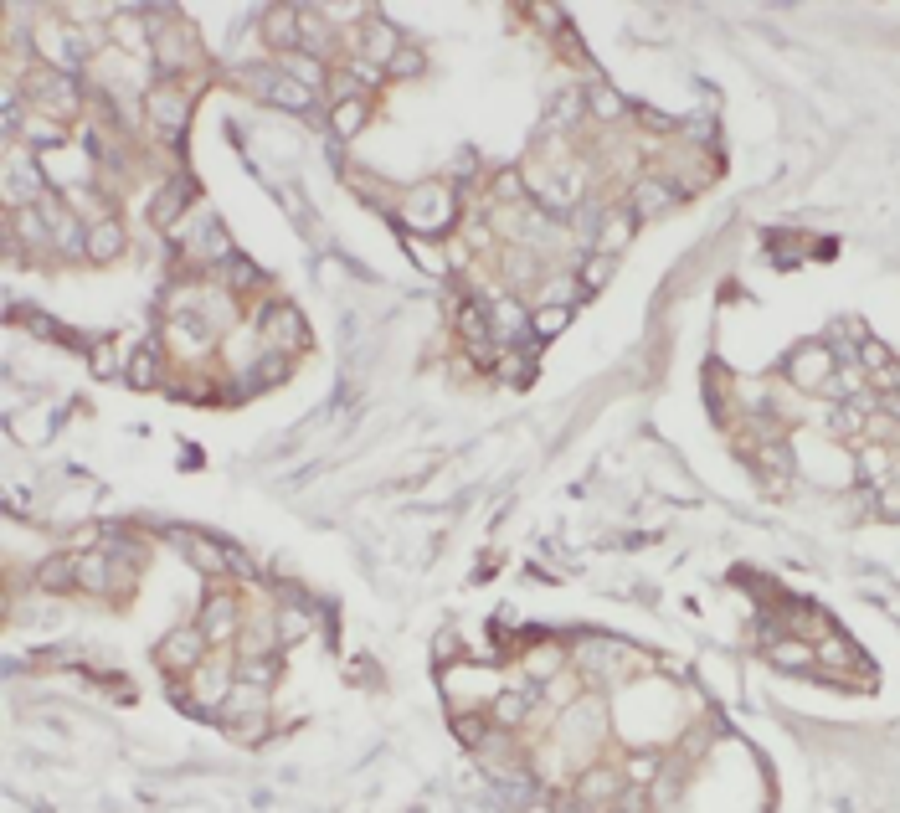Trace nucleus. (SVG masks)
<instances>
[{
	"label": "nucleus",
	"mask_w": 900,
	"mask_h": 813,
	"mask_svg": "<svg viewBox=\"0 0 900 813\" xmlns=\"http://www.w3.org/2000/svg\"><path fill=\"white\" fill-rule=\"evenodd\" d=\"M396 52H402V37L386 26V21H371V37H366V67H391Z\"/></svg>",
	"instance_id": "obj_14"
},
{
	"label": "nucleus",
	"mask_w": 900,
	"mask_h": 813,
	"mask_svg": "<svg viewBox=\"0 0 900 813\" xmlns=\"http://www.w3.org/2000/svg\"><path fill=\"white\" fill-rule=\"evenodd\" d=\"M283 73L294 78V83H304V88H319L324 67H319V57H309V52H288V57H283Z\"/></svg>",
	"instance_id": "obj_22"
},
{
	"label": "nucleus",
	"mask_w": 900,
	"mask_h": 813,
	"mask_svg": "<svg viewBox=\"0 0 900 813\" xmlns=\"http://www.w3.org/2000/svg\"><path fill=\"white\" fill-rule=\"evenodd\" d=\"M216 721H222L227 731H242V726H252V721H268V695L258 690V685H232V695L222 700V711H216Z\"/></svg>",
	"instance_id": "obj_5"
},
{
	"label": "nucleus",
	"mask_w": 900,
	"mask_h": 813,
	"mask_svg": "<svg viewBox=\"0 0 900 813\" xmlns=\"http://www.w3.org/2000/svg\"><path fill=\"white\" fill-rule=\"evenodd\" d=\"M828 361H834V356H828L823 345L798 350V361H792V381H798V386H823V381H828V371H834Z\"/></svg>",
	"instance_id": "obj_13"
},
{
	"label": "nucleus",
	"mask_w": 900,
	"mask_h": 813,
	"mask_svg": "<svg viewBox=\"0 0 900 813\" xmlns=\"http://www.w3.org/2000/svg\"><path fill=\"white\" fill-rule=\"evenodd\" d=\"M402 217H407V227H417V232H438V227H448V217H453V191H448L443 181L417 186V191L407 196V206H402Z\"/></svg>",
	"instance_id": "obj_2"
},
{
	"label": "nucleus",
	"mask_w": 900,
	"mask_h": 813,
	"mask_svg": "<svg viewBox=\"0 0 900 813\" xmlns=\"http://www.w3.org/2000/svg\"><path fill=\"white\" fill-rule=\"evenodd\" d=\"M612 278V253H597V258H587V268H582V284L587 289H602Z\"/></svg>",
	"instance_id": "obj_27"
},
{
	"label": "nucleus",
	"mask_w": 900,
	"mask_h": 813,
	"mask_svg": "<svg viewBox=\"0 0 900 813\" xmlns=\"http://www.w3.org/2000/svg\"><path fill=\"white\" fill-rule=\"evenodd\" d=\"M576 690H582V680H571L566 669H561L556 680H546V700H551V705H576Z\"/></svg>",
	"instance_id": "obj_26"
},
{
	"label": "nucleus",
	"mask_w": 900,
	"mask_h": 813,
	"mask_svg": "<svg viewBox=\"0 0 900 813\" xmlns=\"http://www.w3.org/2000/svg\"><path fill=\"white\" fill-rule=\"evenodd\" d=\"M93 371H98V376H114V345H98V350H93Z\"/></svg>",
	"instance_id": "obj_32"
},
{
	"label": "nucleus",
	"mask_w": 900,
	"mask_h": 813,
	"mask_svg": "<svg viewBox=\"0 0 900 813\" xmlns=\"http://www.w3.org/2000/svg\"><path fill=\"white\" fill-rule=\"evenodd\" d=\"M515 191H520V175H515V170H504L499 181H494V196H515Z\"/></svg>",
	"instance_id": "obj_33"
},
{
	"label": "nucleus",
	"mask_w": 900,
	"mask_h": 813,
	"mask_svg": "<svg viewBox=\"0 0 900 813\" xmlns=\"http://www.w3.org/2000/svg\"><path fill=\"white\" fill-rule=\"evenodd\" d=\"M175 541L191 556V567H201L206 577H232V546H216L206 536H175Z\"/></svg>",
	"instance_id": "obj_8"
},
{
	"label": "nucleus",
	"mask_w": 900,
	"mask_h": 813,
	"mask_svg": "<svg viewBox=\"0 0 900 813\" xmlns=\"http://www.w3.org/2000/svg\"><path fill=\"white\" fill-rule=\"evenodd\" d=\"M206 644H211V639H206L201 623H180L175 633H165V644H160L155 659H160L165 669H175V675H180V669H201V664H206Z\"/></svg>",
	"instance_id": "obj_3"
},
{
	"label": "nucleus",
	"mask_w": 900,
	"mask_h": 813,
	"mask_svg": "<svg viewBox=\"0 0 900 813\" xmlns=\"http://www.w3.org/2000/svg\"><path fill=\"white\" fill-rule=\"evenodd\" d=\"M36 191H42V170H36L31 160H21V155H11V160H6V201L21 211L26 196L36 201Z\"/></svg>",
	"instance_id": "obj_10"
},
{
	"label": "nucleus",
	"mask_w": 900,
	"mask_h": 813,
	"mask_svg": "<svg viewBox=\"0 0 900 813\" xmlns=\"http://www.w3.org/2000/svg\"><path fill=\"white\" fill-rule=\"evenodd\" d=\"M623 772H628V783H633V788H648V783L659 777V757H654V752H638V757H628V767H623Z\"/></svg>",
	"instance_id": "obj_24"
},
{
	"label": "nucleus",
	"mask_w": 900,
	"mask_h": 813,
	"mask_svg": "<svg viewBox=\"0 0 900 813\" xmlns=\"http://www.w3.org/2000/svg\"><path fill=\"white\" fill-rule=\"evenodd\" d=\"M186 109H191V98L175 93L170 83H160V88L150 93V114H155V129H160L165 139H180V129H186Z\"/></svg>",
	"instance_id": "obj_7"
},
{
	"label": "nucleus",
	"mask_w": 900,
	"mask_h": 813,
	"mask_svg": "<svg viewBox=\"0 0 900 813\" xmlns=\"http://www.w3.org/2000/svg\"><path fill=\"white\" fill-rule=\"evenodd\" d=\"M592 109H597L602 119H618V114H623V98L612 93V88H592Z\"/></svg>",
	"instance_id": "obj_29"
},
{
	"label": "nucleus",
	"mask_w": 900,
	"mask_h": 813,
	"mask_svg": "<svg viewBox=\"0 0 900 813\" xmlns=\"http://www.w3.org/2000/svg\"><path fill=\"white\" fill-rule=\"evenodd\" d=\"M201 628H206V639H211V644H232L237 633H242V603H237L232 592L206 597V608H201Z\"/></svg>",
	"instance_id": "obj_6"
},
{
	"label": "nucleus",
	"mask_w": 900,
	"mask_h": 813,
	"mask_svg": "<svg viewBox=\"0 0 900 813\" xmlns=\"http://www.w3.org/2000/svg\"><path fill=\"white\" fill-rule=\"evenodd\" d=\"M504 273H510L515 284H530V278H535V258H525V253H510V258H504Z\"/></svg>",
	"instance_id": "obj_30"
},
{
	"label": "nucleus",
	"mask_w": 900,
	"mask_h": 813,
	"mask_svg": "<svg viewBox=\"0 0 900 813\" xmlns=\"http://www.w3.org/2000/svg\"><path fill=\"white\" fill-rule=\"evenodd\" d=\"M119 247H124V227H119L114 217H103V222L88 232V258H98V263L119 258Z\"/></svg>",
	"instance_id": "obj_16"
},
{
	"label": "nucleus",
	"mask_w": 900,
	"mask_h": 813,
	"mask_svg": "<svg viewBox=\"0 0 900 813\" xmlns=\"http://www.w3.org/2000/svg\"><path fill=\"white\" fill-rule=\"evenodd\" d=\"M242 88L258 93L263 103H273V109H288V114L314 109V88L294 83L288 73H273V67H247V73H242Z\"/></svg>",
	"instance_id": "obj_1"
},
{
	"label": "nucleus",
	"mask_w": 900,
	"mask_h": 813,
	"mask_svg": "<svg viewBox=\"0 0 900 813\" xmlns=\"http://www.w3.org/2000/svg\"><path fill=\"white\" fill-rule=\"evenodd\" d=\"M268 42L288 57V52H299V6H273L268 16Z\"/></svg>",
	"instance_id": "obj_11"
},
{
	"label": "nucleus",
	"mask_w": 900,
	"mask_h": 813,
	"mask_svg": "<svg viewBox=\"0 0 900 813\" xmlns=\"http://www.w3.org/2000/svg\"><path fill=\"white\" fill-rule=\"evenodd\" d=\"M129 386H155V356L150 350H139V356L129 361Z\"/></svg>",
	"instance_id": "obj_28"
},
{
	"label": "nucleus",
	"mask_w": 900,
	"mask_h": 813,
	"mask_svg": "<svg viewBox=\"0 0 900 813\" xmlns=\"http://www.w3.org/2000/svg\"><path fill=\"white\" fill-rule=\"evenodd\" d=\"M489 325H494V335L499 340H515V335H525V309H520V299H494L489 304Z\"/></svg>",
	"instance_id": "obj_15"
},
{
	"label": "nucleus",
	"mask_w": 900,
	"mask_h": 813,
	"mask_svg": "<svg viewBox=\"0 0 900 813\" xmlns=\"http://www.w3.org/2000/svg\"><path fill=\"white\" fill-rule=\"evenodd\" d=\"M633 217H654V211H669L674 206V191L664 186V181H643L638 191H633Z\"/></svg>",
	"instance_id": "obj_20"
},
{
	"label": "nucleus",
	"mask_w": 900,
	"mask_h": 813,
	"mask_svg": "<svg viewBox=\"0 0 900 813\" xmlns=\"http://www.w3.org/2000/svg\"><path fill=\"white\" fill-rule=\"evenodd\" d=\"M42 217H47V232H52V242L62 247V253H83L88 232H83V222H78V211H67V206L47 201V206H42Z\"/></svg>",
	"instance_id": "obj_9"
},
{
	"label": "nucleus",
	"mask_w": 900,
	"mask_h": 813,
	"mask_svg": "<svg viewBox=\"0 0 900 813\" xmlns=\"http://www.w3.org/2000/svg\"><path fill=\"white\" fill-rule=\"evenodd\" d=\"M263 340H268V345H283V340L299 345V340H304V335H299V314L283 309V304H273V309H268V325H263Z\"/></svg>",
	"instance_id": "obj_18"
},
{
	"label": "nucleus",
	"mask_w": 900,
	"mask_h": 813,
	"mask_svg": "<svg viewBox=\"0 0 900 813\" xmlns=\"http://www.w3.org/2000/svg\"><path fill=\"white\" fill-rule=\"evenodd\" d=\"M278 669H283V659H278V654H258V659H237V680H242V685H258V690H268V685L278 680Z\"/></svg>",
	"instance_id": "obj_19"
},
{
	"label": "nucleus",
	"mask_w": 900,
	"mask_h": 813,
	"mask_svg": "<svg viewBox=\"0 0 900 813\" xmlns=\"http://www.w3.org/2000/svg\"><path fill=\"white\" fill-rule=\"evenodd\" d=\"M180 196H186V186H165V191L155 196V206H150V222H160V227H165V222L175 217V211H180V206H186V201H180Z\"/></svg>",
	"instance_id": "obj_25"
},
{
	"label": "nucleus",
	"mask_w": 900,
	"mask_h": 813,
	"mask_svg": "<svg viewBox=\"0 0 900 813\" xmlns=\"http://www.w3.org/2000/svg\"><path fill=\"white\" fill-rule=\"evenodd\" d=\"M530 705H535V685H530V690H499L494 705H489V721L520 726V721H530Z\"/></svg>",
	"instance_id": "obj_12"
},
{
	"label": "nucleus",
	"mask_w": 900,
	"mask_h": 813,
	"mask_svg": "<svg viewBox=\"0 0 900 813\" xmlns=\"http://www.w3.org/2000/svg\"><path fill=\"white\" fill-rule=\"evenodd\" d=\"M360 129H366V103H360V98H340L335 114H330V134L335 139H355Z\"/></svg>",
	"instance_id": "obj_17"
},
{
	"label": "nucleus",
	"mask_w": 900,
	"mask_h": 813,
	"mask_svg": "<svg viewBox=\"0 0 900 813\" xmlns=\"http://www.w3.org/2000/svg\"><path fill=\"white\" fill-rule=\"evenodd\" d=\"M391 73H422V52L402 47V52H396V62H391Z\"/></svg>",
	"instance_id": "obj_31"
},
{
	"label": "nucleus",
	"mask_w": 900,
	"mask_h": 813,
	"mask_svg": "<svg viewBox=\"0 0 900 813\" xmlns=\"http://www.w3.org/2000/svg\"><path fill=\"white\" fill-rule=\"evenodd\" d=\"M232 685H237V664L232 659H206L201 669H191V690L201 695V716L222 711V700L232 695Z\"/></svg>",
	"instance_id": "obj_4"
},
{
	"label": "nucleus",
	"mask_w": 900,
	"mask_h": 813,
	"mask_svg": "<svg viewBox=\"0 0 900 813\" xmlns=\"http://www.w3.org/2000/svg\"><path fill=\"white\" fill-rule=\"evenodd\" d=\"M525 669H530V685H546V680H556L561 675V649H535L530 659H525Z\"/></svg>",
	"instance_id": "obj_23"
},
{
	"label": "nucleus",
	"mask_w": 900,
	"mask_h": 813,
	"mask_svg": "<svg viewBox=\"0 0 900 813\" xmlns=\"http://www.w3.org/2000/svg\"><path fill=\"white\" fill-rule=\"evenodd\" d=\"M566 320H571V309H566V304H540V309L530 314L535 340H551V335H561V330H566Z\"/></svg>",
	"instance_id": "obj_21"
}]
</instances>
